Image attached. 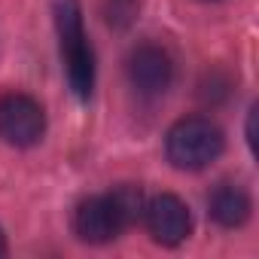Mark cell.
Here are the masks:
<instances>
[{
	"mask_svg": "<svg viewBox=\"0 0 259 259\" xmlns=\"http://www.w3.org/2000/svg\"><path fill=\"white\" fill-rule=\"evenodd\" d=\"M55 28H58L67 82L79 101H89L95 89V52L82 28L79 0H55Z\"/></svg>",
	"mask_w": 259,
	"mask_h": 259,
	"instance_id": "cell-1",
	"label": "cell"
},
{
	"mask_svg": "<svg viewBox=\"0 0 259 259\" xmlns=\"http://www.w3.org/2000/svg\"><path fill=\"white\" fill-rule=\"evenodd\" d=\"M226 138L220 132V125L204 119V116H186L171 125V132L165 138V153L168 162L180 171H201L210 162L223 156Z\"/></svg>",
	"mask_w": 259,
	"mask_h": 259,
	"instance_id": "cell-2",
	"label": "cell"
},
{
	"mask_svg": "<svg viewBox=\"0 0 259 259\" xmlns=\"http://www.w3.org/2000/svg\"><path fill=\"white\" fill-rule=\"evenodd\" d=\"M46 132V113L40 101L22 92L0 95V141L10 147H34Z\"/></svg>",
	"mask_w": 259,
	"mask_h": 259,
	"instance_id": "cell-3",
	"label": "cell"
},
{
	"mask_svg": "<svg viewBox=\"0 0 259 259\" xmlns=\"http://www.w3.org/2000/svg\"><path fill=\"white\" fill-rule=\"evenodd\" d=\"M125 73H128V82L135 85L138 95H144V98H162L171 89L174 61H171V55L162 46L141 43V46L132 49V55H128Z\"/></svg>",
	"mask_w": 259,
	"mask_h": 259,
	"instance_id": "cell-4",
	"label": "cell"
},
{
	"mask_svg": "<svg viewBox=\"0 0 259 259\" xmlns=\"http://www.w3.org/2000/svg\"><path fill=\"white\" fill-rule=\"evenodd\" d=\"M122 229H128V226H125L116 201L110 198V192L85 198L73 213V232L85 244H107L116 235H122Z\"/></svg>",
	"mask_w": 259,
	"mask_h": 259,
	"instance_id": "cell-5",
	"label": "cell"
},
{
	"mask_svg": "<svg viewBox=\"0 0 259 259\" xmlns=\"http://www.w3.org/2000/svg\"><path fill=\"white\" fill-rule=\"evenodd\" d=\"M144 220H147V229L150 235L165 244V247H177L189 238L192 232V217H189V207L171 195V192H162L156 198H150L144 204Z\"/></svg>",
	"mask_w": 259,
	"mask_h": 259,
	"instance_id": "cell-6",
	"label": "cell"
},
{
	"mask_svg": "<svg viewBox=\"0 0 259 259\" xmlns=\"http://www.w3.org/2000/svg\"><path fill=\"white\" fill-rule=\"evenodd\" d=\"M207 210L223 229H238L250 217V195L235 183H220L207 198Z\"/></svg>",
	"mask_w": 259,
	"mask_h": 259,
	"instance_id": "cell-7",
	"label": "cell"
},
{
	"mask_svg": "<svg viewBox=\"0 0 259 259\" xmlns=\"http://www.w3.org/2000/svg\"><path fill=\"white\" fill-rule=\"evenodd\" d=\"M101 16L113 31H125L141 16V0H101Z\"/></svg>",
	"mask_w": 259,
	"mask_h": 259,
	"instance_id": "cell-8",
	"label": "cell"
},
{
	"mask_svg": "<svg viewBox=\"0 0 259 259\" xmlns=\"http://www.w3.org/2000/svg\"><path fill=\"white\" fill-rule=\"evenodd\" d=\"M110 198L116 201V207H119L125 226H132L135 220L144 217V192H141V186H135V183H122V186L110 189Z\"/></svg>",
	"mask_w": 259,
	"mask_h": 259,
	"instance_id": "cell-9",
	"label": "cell"
},
{
	"mask_svg": "<svg viewBox=\"0 0 259 259\" xmlns=\"http://www.w3.org/2000/svg\"><path fill=\"white\" fill-rule=\"evenodd\" d=\"M7 253V238H4V232H0V256Z\"/></svg>",
	"mask_w": 259,
	"mask_h": 259,
	"instance_id": "cell-10",
	"label": "cell"
}]
</instances>
